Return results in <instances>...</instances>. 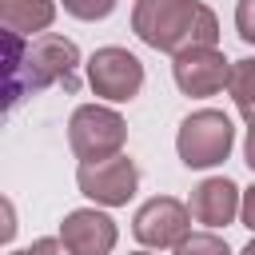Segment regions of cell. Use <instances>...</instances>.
Returning a JSON list of instances; mask_svg holds the SVG:
<instances>
[{"instance_id": "cell-3", "label": "cell", "mask_w": 255, "mask_h": 255, "mask_svg": "<svg viewBox=\"0 0 255 255\" xmlns=\"http://www.w3.org/2000/svg\"><path fill=\"white\" fill-rule=\"evenodd\" d=\"M231 147H235V128H231V120H227L219 108H199V112H191V116L179 124V131H175L179 163H183V167H195V171L223 163V159L231 155Z\"/></svg>"}, {"instance_id": "cell-2", "label": "cell", "mask_w": 255, "mask_h": 255, "mask_svg": "<svg viewBox=\"0 0 255 255\" xmlns=\"http://www.w3.org/2000/svg\"><path fill=\"white\" fill-rule=\"evenodd\" d=\"M131 32L171 60L191 48H215L219 20L199 0H135L131 8Z\"/></svg>"}, {"instance_id": "cell-6", "label": "cell", "mask_w": 255, "mask_h": 255, "mask_svg": "<svg viewBox=\"0 0 255 255\" xmlns=\"http://www.w3.org/2000/svg\"><path fill=\"white\" fill-rule=\"evenodd\" d=\"M76 183L80 191L100 203V207H124L135 187H139V167L131 155H112V159H100V163H80L76 167Z\"/></svg>"}, {"instance_id": "cell-13", "label": "cell", "mask_w": 255, "mask_h": 255, "mask_svg": "<svg viewBox=\"0 0 255 255\" xmlns=\"http://www.w3.org/2000/svg\"><path fill=\"white\" fill-rule=\"evenodd\" d=\"M175 255H231V247H227V239H219L215 231H191V235L175 247Z\"/></svg>"}, {"instance_id": "cell-4", "label": "cell", "mask_w": 255, "mask_h": 255, "mask_svg": "<svg viewBox=\"0 0 255 255\" xmlns=\"http://www.w3.org/2000/svg\"><path fill=\"white\" fill-rule=\"evenodd\" d=\"M124 139H128V124L116 108H104V104H80L68 120V143L76 151L80 163H100V159H112L124 151Z\"/></svg>"}, {"instance_id": "cell-11", "label": "cell", "mask_w": 255, "mask_h": 255, "mask_svg": "<svg viewBox=\"0 0 255 255\" xmlns=\"http://www.w3.org/2000/svg\"><path fill=\"white\" fill-rule=\"evenodd\" d=\"M52 20H56V0H0L4 32H16V36L32 40V32H44Z\"/></svg>"}, {"instance_id": "cell-12", "label": "cell", "mask_w": 255, "mask_h": 255, "mask_svg": "<svg viewBox=\"0 0 255 255\" xmlns=\"http://www.w3.org/2000/svg\"><path fill=\"white\" fill-rule=\"evenodd\" d=\"M227 92L239 108V116L247 124H255V56L247 60H235L231 64V80H227Z\"/></svg>"}, {"instance_id": "cell-10", "label": "cell", "mask_w": 255, "mask_h": 255, "mask_svg": "<svg viewBox=\"0 0 255 255\" xmlns=\"http://www.w3.org/2000/svg\"><path fill=\"white\" fill-rule=\"evenodd\" d=\"M191 219L207 223V227H227L235 223L239 207H243V191L227 179V175H207L203 183L191 187Z\"/></svg>"}, {"instance_id": "cell-7", "label": "cell", "mask_w": 255, "mask_h": 255, "mask_svg": "<svg viewBox=\"0 0 255 255\" xmlns=\"http://www.w3.org/2000/svg\"><path fill=\"white\" fill-rule=\"evenodd\" d=\"M131 235L147 247V251H163V247H179L191 235V207L171 199V195H155L147 199L135 219H131Z\"/></svg>"}, {"instance_id": "cell-17", "label": "cell", "mask_w": 255, "mask_h": 255, "mask_svg": "<svg viewBox=\"0 0 255 255\" xmlns=\"http://www.w3.org/2000/svg\"><path fill=\"white\" fill-rule=\"evenodd\" d=\"M239 219H243V227H251V231H255V183L243 191V207H239Z\"/></svg>"}, {"instance_id": "cell-20", "label": "cell", "mask_w": 255, "mask_h": 255, "mask_svg": "<svg viewBox=\"0 0 255 255\" xmlns=\"http://www.w3.org/2000/svg\"><path fill=\"white\" fill-rule=\"evenodd\" d=\"M239 255H255V239H251V243H247V247H243Z\"/></svg>"}, {"instance_id": "cell-19", "label": "cell", "mask_w": 255, "mask_h": 255, "mask_svg": "<svg viewBox=\"0 0 255 255\" xmlns=\"http://www.w3.org/2000/svg\"><path fill=\"white\" fill-rule=\"evenodd\" d=\"M12 235H16V223H12V203H8V199H4V231H0V239H4V243H8V239H12Z\"/></svg>"}, {"instance_id": "cell-9", "label": "cell", "mask_w": 255, "mask_h": 255, "mask_svg": "<svg viewBox=\"0 0 255 255\" xmlns=\"http://www.w3.org/2000/svg\"><path fill=\"white\" fill-rule=\"evenodd\" d=\"M60 239L72 247V255H112L120 231H116V219H112L108 211L80 207V211H68V215H64Z\"/></svg>"}, {"instance_id": "cell-5", "label": "cell", "mask_w": 255, "mask_h": 255, "mask_svg": "<svg viewBox=\"0 0 255 255\" xmlns=\"http://www.w3.org/2000/svg\"><path fill=\"white\" fill-rule=\"evenodd\" d=\"M88 84L108 104H128L143 88V64L128 48H96L88 60Z\"/></svg>"}, {"instance_id": "cell-15", "label": "cell", "mask_w": 255, "mask_h": 255, "mask_svg": "<svg viewBox=\"0 0 255 255\" xmlns=\"http://www.w3.org/2000/svg\"><path fill=\"white\" fill-rule=\"evenodd\" d=\"M235 28L243 44H255V0H239L235 4Z\"/></svg>"}, {"instance_id": "cell-8", "label": "cell", "mask_w": 255, "mask_h": 255, "mask_svg": "<svg viewBox=\"0 0 255 255\" xmlns=\"http://www.w3.org/2000/svg\"><path fill=\"white\" fill-rule=\"evenodd\" d=\"M171 76H175V84H179L183 96L203 100V96H215L219 88H227V80H231V60H227L219 48H191V52L175 56Z\"/></svg>"}, {"instance_id": "cell-21", "label": "cell", "mask_w": 255, "mask_h": 255, "mask_svg": "<svg viewBox=\"0 0 255 255\" xmlns=\"http://www.w3.org/2000/svg\"><path fill=\"white\" fill-rule=\"evenodd\" d=\"M8 255H28V251H8Z\"/></svg>"}, {"instance_id": "cell-18", "label": "cell", "mask_w": 255, "mask_h": 255, "mask_svg": "<svg viewBox=\"0 0 255 255\" xmlns=\"http://www.w3.org/2000/svg\"><path fill=\"white\" fill-rule=\"evenodd\" d=\"M243 159H247V167L255 171V124H247V139H243Z\"/></svg>"}, {"instance_id": "cell-1", "label": "cell", "mask_w": 255, "mask_h": 255, "mask_svg": "<svg viewBox=\"0 0 255 255\" xmlns=\"http://www.w3.org/2000/svg\"><path fill=\"white\" fill-rule=\"evenodd\" d=\"M4 48H8V64H4V80H8V108H16L24 96H36L52 84H64V92H76V68H80V48L68 36L56 32H40L32 40L4 32Z\"/></svg>"}, {"instance_id": "cell-22", "label": "cell", "mask_w": 255, "mask_h": 255, "mask_svg": "<svg viewBox=\"0 0 255 255\" xmlns=\"http://www.w3.org/2000/svg\"><path fill=\"white\" fill-rule=\"evenodd\" d=\"M131 255H151V251H131Z\"/></svg>"}, {"instance_id": "cell-14", "label": "cell", "mask_w": 255, "mask_h": 255, "mask_svg": "<svg viewBox=\"0 0 255 255\" xmlns=\"http://www.w3.org/2000/svg\"><path fill=\"white\" fill-rule=\"evenodd\" d=\"M60 4L76 20H104V16L116 12V0H60Z\"/></svg>"}, {"instance_id": "cell-16", "label": "cell", "mask_w": 255, "mask_h": 255, "mask_svg": "<svg viewBox=\"0 0 255 255\" xmlns=\"http://www.w3.org/2000/svg\"><path fill=\"white\" fill-rule=\"evenodd\" d=\"M28 255H72V247H68L60 235H44V239H36V243L28 247Z\"/></svg>"}]
</instances>
